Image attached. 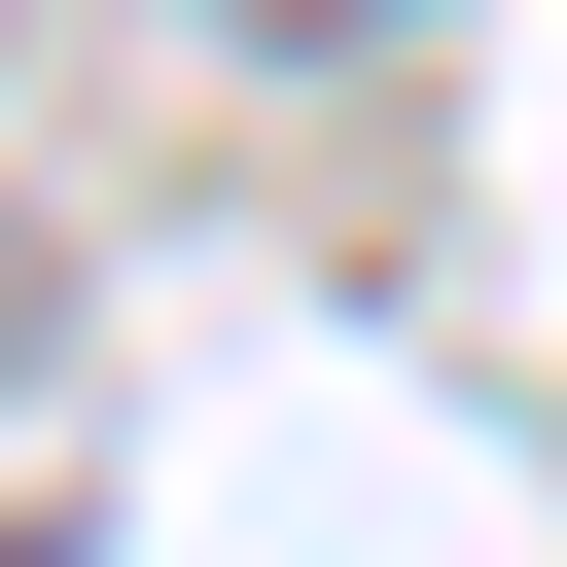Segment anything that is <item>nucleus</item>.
Wrapping results in <instances>:
<instances>
[{
	"mask_svg": "<svg viewBox=\"0 0 567 567\" xmlns=\"http://www.w3.org/2000/svg\"><path fill=\"white\" fill-rule=\"evenodd\" d=\"M248 35H390V0H248Z\"/></svg>",
	"mask_w": 567,
	"mask_h": 567,
	"instance_id": "nucleus-1",
	"label": "nucleus"
}]
</instances>
